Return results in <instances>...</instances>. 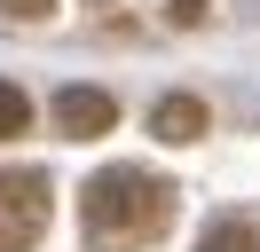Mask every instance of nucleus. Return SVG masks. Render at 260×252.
<instances>
[{
	"label": "nucleus",
	"instance_id": "1",
	"mask_svg": "<svg viewBox=\"0 0 260 252\" xmlns=\"http://www.w3.org/2000/svg\"><path fill=\"white\" fill-rule=\"evenodd\" d=\"M166 220H174V181L150 166H103L79 197V229L95 252H142L166 236Z\"/></svg>",
	"mask_w": 260,
	"mask_h": 252
},
{
	"label": "nucleus",
	"instance_id": "6",
	"mask_svg": "<svg viewBox=\"0 0 260 252\" xmlns=\"http://www.w3.org/2000/svg\"><path fill=\"white\" fill-rule=\"evenodd\" d=\"M24 126H32V103H24V87H8V79H0V142L24 134Z\"/></svg>",
	"mask_w": 260,
	"mask_h": 252
},
{
	"label": "nucleus",
	"instance_id": "3",
	"mask_svg": "<svg viewBox=\"0 0 260 252\" xmlns=\"http://www.w3.org/2000/svg\"><path fill=\"white\" fill-rule=\"evenodd\" d=\"M55 126H63L71 142H95V134L118 126V103L103 87H63V94H55Z\"/></svg>",
	"mask_w": 260,
	"mask_h": 252
},
{
	"label": "nucleus",
	"instance_id": "4",
	"mask_svg": "<svg viewBox=\"0 0 260 252\" xmlns=\"http://www.w3.org/2000/svg\"><path fill=\"white\" fill-rule=\"evenodd\" d=\"M150 126H158V142H197L205 134V103H197V94H166V103L150 110Z\"/></svg>",
	"mask_w": 260,
	"mask_h": 252
},
{
	"label": "nucleus",
	"instance_id": "7",
	"mask_svg": "<svg viewBox=\"0 0 260 252\" xmlns=\"http://www.w3.org/2000/svg\"><path fill=\"white\" fill-rule=\"evenodd\" d=\"M8 16H55V0H0Z\"/></svg>",
	"mask_w": 260,
	"mask_h": 252
},
{
	"label": "nucleus",
	"instance_id": "2",
	"mask_svg": "<svg viewBox=\"0 0 260 252\" xmlns=\"http://www.w3.org/2000/svg\"><path fill=\"white\" fill-rule=\"evenodd\" d=\"M48 173L40 166H0V252H32L48 236Z\"/></svg>",
	"mask_w": 260,
	"mask_h": 252
},
{
	"label": "nucleus",
	"instance_id": "5",
	"mask_svg": "<svg viewBox=\"0 0 260 252\" xmlns=\"http://www.w3.org/2000/svg\"><path fill=\"white\" fill-rule=\"evenodd\" d=\"M197 252H260V229H252V220H213Z\"/></svg>",
	"mask_w": 260,
	"mask_h": 252
}]
</instances>
